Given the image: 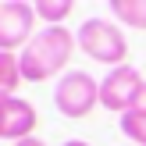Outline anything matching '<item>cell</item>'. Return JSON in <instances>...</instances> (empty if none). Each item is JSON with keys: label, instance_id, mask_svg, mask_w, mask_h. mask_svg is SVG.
Masks as SVG:
<instances>
[{"label": "cell", "instance_id": "2", "mask_svg": "<svg viewBox=\"0 0 146 146\" xmlns=\"http://www.w3.org/2000/svg\"><path fill=\"white\" fill-rule=\"evenodd\" d=\"M78 50H82L89 61L96 64H111V68H121L128 57V36L118 21L111 18H86L75 32Z\"/></svg>", "mask_w": 146, "mask_h": 146}, {"label": "cell", "instance_id": "4", "mask_svg": "<svg viewBox=\"0 0 146 146\" xmlns=\"http://www.w3.org/2000/svg\"><path fill=\"white\" fill-rule=\"evenodd\" d=\"M36 36V4L7 0L0 4V50L21 54Z\"/></svg>", "mask_w": 146, "mask_h": 146}, {"label": "cell", "instance_id": "5", "mask_svg": "<svg viewBox=\"0 0 146 146\" xmlns=\"http://www.w3.org/2000/svg\"><path fill=\"white\" fill-rule=\"evenodd\" d=\"M143 86H146V78L139 75V68H132V64L111 68L100 78V107H107L114 114H128Z\"/></svg>", "mask_w": 146, "mask_h": 146}, {"label": "cell", "instance_id": "11", "mask_svg": "<svg viewBox=\"0 0 146 146\" xmlns=\"http://www.w3.org/2000/svg\"><path fill=\"white\" fill-rule=\"evenodd\" d=\"M14 146H46V143H43V139H36V135H32V139H21V143H14Z\"/></svg>", "mask_w": 146, "mask_h": 146}, {"label": "cell", "instance_id": "6", "mask_svg": "<svg viewBox=\"0 0 146 146\" xmlns=\"http://www.w3.org/2000/svg\"><path fill=\"white\" fill-rule=\"evenodd\" d=\"M36 125H39V114L29 100L21 96H0V143H21L32 139Z\"/></svg>", "mask_w": 146, "mask_h": 146}, {"label": "cell", "instance_id": "13", "mask_svg": "<svg viewBox=\"0 0 146 146\" xmlns=\"http://www.w3.org/2000/svg\"><path fill=\"white\" fill-rule=\"evenodd\" d=\"M139 146H146V125H143V132H139V139H135Z\"/></svg>", "mask_w": 146, "mask_h": 146}, {"label": "cell", "instance_id": "3", "mask_svg": "<svg viewBox=\"0 0 146 146\" xmlns=\"http://www.w3.org/2000/svg\"><path fill=\"white\" fill-rule=\"evenodd\" d=\"M54 107H57V114H64L71 121L89 118L93 107H100V82L82 68L64 71L54 86Z\"/></svg>", "mask_w": 146, "mask_h": 146}, {"label": "cell", "instance_id": "12", "mask_svg": "<svg viewBox=\"0 0 146 146\" xmlns=\"http://www.w3.org/2000/svg\"><path fill=\"white\" fill-rule=\"evenodd\" d=\"M61 146H89L86 139H68V143H61Z\"/></svg>", "mask_w": 146, "mask_h": 146}, {"label": "cell", "instance_id": "10", "mask_svg": "<svg viewBox=\"0 0 146 146\" xmlns=\"http://www.w3.org/2000/svg\"><path fill=\"white\" fill-rule=\"evenodd\" d=\"M128 118H135V121H146V86L139 89V96H135V104H132V111H128Z\"/></svg>", "mask_w": 146, "mask_h": 146}, {"label": "cell", "instance_id": "8", "mask_svg": "<svg viewBox=\"0 0 146 146\" xmlns=\"http://www.w3.org/2000/svg\"><path fill=\"white\" fill-rule=\"evenodd\" d=\"M21 82H25V78H21V61H18V54L0 50V96H14Z\"/></svg>", "mask_w": 146, "mask_h": 146}, {"label": "cell", "instance_id": "9", "mask_svg": "<svg viewBox=\"0 0 146 146\" xmlns=\"http://www.w3.org/2000/svg\"><path fill=\"white\" fill-rule=\"evenodd\" d=\"M75 11L71 0H36V18L46 25H64V18Z\"/></svg>", "mask_w": 146, "mask_h": 146}, {"label": "cell", "instance_id": "7", "mask_svg": "<svg viewBox=\"0 0 146 146\" xmlns=\"http://www.w3.org/2000/svg\"><path fill=\"white\" fill-rule=\"evenodd\" d=\"M111 18L125 29H146V0H111Z\"/></svg>", "mask_w": 146, "mask_h": 146}, {"label": "cell", "instance_id": "1", "mask_svg": "<svg viewBox=\"0 0 146 146\" xmlns=\"http://www.w3.org/2000/svg\"><path fill=\"white\" fill-rule=\"evenodd\" d=\"M75 50H78V39H75L71 29L43 25L39 32L32 36V43L18 54L21 78H25V82H50L54 75L71 71L68 64H71V57H75Z\"/></svg>", "mask_w": 146, "mask_h": 146}]
</instances>
